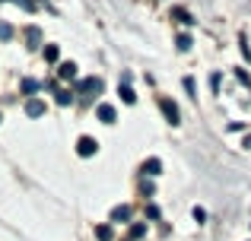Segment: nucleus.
Returning <instances> with one entry per match:
<instances>
[{
	"label": "nucleus",
	"mask_w": 251,
	"mask_h": 241,
	"mask_svg": "<svg viewBox=\"0 0 251 241\" xmlns=\"http://www.w3.org/2000/svg\"><path fill=\"white\" fill-rule=\"evenodd\" d=\"M159 108H162V114H166V121L172 124V127H175V124H181V114H178V105L172 99H166V95H162L159 99Z\"/></svg>",
	"instance_id": "f257e3e1"
},
{
	"label": "nucleus",
	"mask_w": 251,
	"mask_h": 241,
	"mask_svg": "<svg viewBox=\"0 0 251 241\" xmlns=\"http://www.w3.org/2000/svg\"><path fill=\"white\" fill-rule=\"evenodd\" d=\"M102 92V80L99 76H86V80L80 83V95L83 99H92V95H99Z\"/></svg>",
	"instance_id": "f03ea898"
},
{
	"label": "nucleus",
	"mask_w": 251,
	"mask_h": 241,
	"mask_svg": "<svg viewBox=\"0 0 251 241\" xmlns=\"http://www.w3.org/2000/svg\"><path fill=\"white\" fill-rule=\"evenodd\" d=\"M76 153H80L83 159H89V155L99 153V143L92 140V136H80V140H76Z\"/></svg>",
	"instance_id": "7ed1b4c3"
},
{
	"label": "nucleus",
	"mask_w": 251,
	"mask_h": 241,
	"mask_svg": "<svg viewBox=\"0 0 251 241\" xmlns=\"http://www.w3.org/2000/svg\"><path fill=\"white\" fill-rule=\"evenodd\" d=\"M96 114H99V121H102V124H115V121H118L115 105H108V102H102V105L96 108Z\"/></svg>",
	"instance_id": "20e7f679"
},
{
	"label": "nucleus",
	"mask_w": 251,
	"mask_h": 241,
	"mask_svg": "<svg viewBox=\"0 0 251 241\" xmlns=\"http://www.w3.org/2000/svg\"><path fill=\"white\" fill-rule=\"evenodd\" d=\"M25 114H29V118H42L45 114V102L42 99H29L25 102Z\"/></svg>",
	"instance_id": "39448f33"
},
{
	"label": "nucleus",
	"mask_w": 251,
	"mask_h": 241,
	"mask_svg": "<svg viewBox=\"0 0 251 241\" xmlns=\"http://www.w3.org/2000/svg\"><path fill=\"white\" fill-rule=\"evenodd\" d=\"M118 95H121L124 105H134V102H137V92L130 89V83H121V86H118Z\"/></svg>",
	"instance_id": "423d86ee"
},
{
	"label": "nucleus",
	"mask_w": 251,
	"mask_h": 241,
	"mask_svg": "<svg viewBox=\"0 0 251 241\" xmlns=\"http://www.w3.org/2000/svg\"><path fill=\"white\" fill-rule=\"evenodd\" d=\"M143 175H147V178L162 175V162H159V159H147V162H143Z\"/></svg>",
	"instance_id": "0eeeda50"
},
{
	"label": "nucleus",
	"mask_w": 251,
	"mask_h": 241,
	"mask_svg": "<svg viewBox=\"0 0 251 241\" xmlns=\"http://www.w3.org/2000/svg\"><path fill=\"white\" fill-rule=\"evenodd\" d=\"M172 19H178V22H184V25H194V16H191L184 6H172Z\"/></svg>",
	"instance_id": "6e6552de"
},
{
	"label": "nucleus",
	"mask_w": 251,
	"mask_h": 241,
	"mask_svg": "<svg viewBox=\"0 0 251 241\" xmlns=\"http://www.w3.org/2000/svg\"><path fill=\"white\" fill-rule=\"evenodd\" d=\"M127 219H130V206L127 203H121V206L111 210V222H127Z\"/></svg>",
	"instance_id": "1a4fd4ad"
},
{
	"label": "nucleus",
	"mask_w": 251,
	"mask_h": 241,
	"mask_svg": "<svg viewBox=\"0 0 251 241\" xmlns=\"http://www.w3.org/2000/svg\"><path fill=\"white\" fill-rule=\"evenodd\" d=\"M57 76H61V80H74V76H76V64L74 61H64L61 67H57Z\"/></svg>",
	"instance_id": "9d476101"
},
{
	"label": "nucleus",
	"mask_w": 251,
	"mask_h": 241,
	"mask_svg": "<svg viewBox=\"0 0 251 241\" xmlns=\"http://www.w3.org/2000/svg\"><path fill=\"white\" fill-rule=\"evenodd\" d=\"M19 89H23V95H29V99H35V92L42 86H38V80H29V76H25L23 83H19Z\"/></svg>",
	"instance_id": "9b49d317"
},
{
	"label": "nucleus",
	"mask_w": 251,
	"mask_h": 241,
	"mask_svg": "<svg viewBox=\"0 0 251 241\" xmlns=\"http://www.w3.org/2000/svg\"><path fill=\"white\" fill-rule=\"evenodd\" d=\"M143 235H147V225H143V222H137V225H130V232H127V241H140Z\"/></svg>",
	"instance_id": "f8f14e48"
},
{
	"label": "nucleus",
	"mask_w": 251,
	"mask_h": 241,
	"mask_svg": "<svg viewBox=\"0 0 251 241\" xmlns=\"http://www.w3.org/2000/svg\"><path fill=\"white\" fill-rule=\"evenodd\" d=\"M96 238H99V241H111V238H115L111 225H96Z\"/></svg>",
	"instance_id": "ddd939ff"
},
{
	"label": "nucleus",
	"mask_w": 251,
	"mask_h": 241,
	"mask_svg": "<svg viewBox=\"0 0 251 241\" xmlns=\"http://www.w3.org/2000/svg\"><path fill=\"white\" fill-rule=\"evenodd\" d=\"M191 44H194V42H191V35H188V32H181V35L175 38V48H178V51H188Z\"/></svg>",
	"instance_id": "4468645a"
},
{
	"label": "nucleus",
	"mask_w": 251,
	"mask_h": 241,
	"mask_svg": "<svg viewBox=\"0 0 251 241\" xmlns=\"http://www.w3.org/2000/svg\"><path fill=\"white\" fill-rule=\"evenodd\" d=\"M57 57H61V48H57V44H45V61L54 64Z\"/></svg>",
	"instance_id": "2eb2a0df"
},
{
	"label": "nucleus",
	"mask_w": 251,
	"mask_h": 241,
	"mask_svg": "<svg viewBox=\"0 0 251 241\" xmlns=\"http://www.w3.org/2000/svg\"><path fill=\"white\" fill-rule=\"evenodd\" d=\"M25 38H29V44H32V48H35V44L42 42V32H38L35 25H29V29H25Z\"/></svg>",
	"instance_id": "dca6fc26"
},
{
	"label": "nucleus",
	"mask_w": 251,
	"mask_h": 241,
	"mask_svg": "<svg viewBox=\"0 0 251 241\" xmlns=\"http://www.w3.org/2000/svg\"><path fill=\"white\" fill-rule=\"evenodd\" d=\"M74 102V92H67V89H57V105H70Z\"/></svg>",
	"instance_id": "f3484780"
},
{
	"label": "nucleus",
	"mask_w": 251,
	"mask_h": 241,
	"mask_svg": "<svg viewBox=\"0 0 251 241\" xmlns=\"http://www.w3.org/2000/svg\"><path fill=\"white\" fill-rule=\"evenodd\" d=\"M191 216H194V222H203V219H207V210H203V206H194Z\"/></svg>",
	"instance_id": "a211bd4d"
},
{
	"label": "nucleus",
	"mask_w": 251,
	"mask_h": 241,
	"mask_svg": "<svg viewBox=\"0 0 251 241\" xmlns=\"http://www.w3.org/2000/svg\"><path fill=\"white\" fill-rule=\"evenodd\" d=\"M0 38H3V42H10V38H13V29L6 22H0Z\"/></svg>",
	"instance_id": "6ab92c4d"
},
{
	"label": "nucleus",
	"mask_w": 251,
	"mask_h": 241,
	"mask_svg": "<svg viewBox=\"0 0 251 241\" xmlns=\"http://www.w3.org/2000/svg\"><path fill=\"white\" fill-rule=\"evenodd\" d=\"M147 216H150V219H159V206L150 203V206H147Z\"/></svg>",
	"instance_id": "aec40b11"
},
{
	"label": "nucleus",
	"mask_w": 251,
	"mask_h": 241,
	"mask_svg": "<svg viewBox=\"0 0 251 241\" xmlns=\"http://www.w3.org/2000/svg\"><path fill=\"white\" fill-rule=\"evenodd\" d=\"M242 146H245V149H251V136H245V143H242Z\"/></svg>",
	"instance_id": "412c9836"
}]
</instances>
